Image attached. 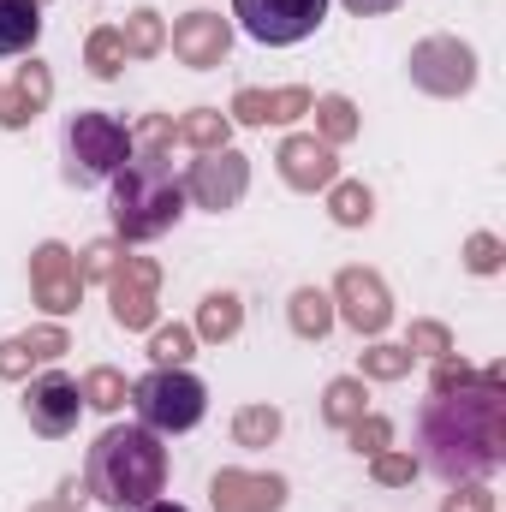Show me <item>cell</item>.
I'll return each mask as SVG.
<instances>
[{
    "instance_id": "obj_1",
    "label": "cell",
    "mask_w": 506,
    "mask_h": 512,
    "mask_svg": "<svg viewBox=\"0 0 506 512\" xmlns=\"http://www.w3.org/2000/svg\"><path fill=\"white\" fill-rule=\"evenodd\" d=\"M417 465L441 483H483L506 465V370L429 393L417 411Z\"/></svg>"
},
{
    "instance_id": "obj_2",
    "label": "cell",
    "mask_w": 506,
    "mask_h": 512,
    "mask_svg": "<svg viewBox=\"0 0 506 512\" xmlns=\"http://www.w3.org/2000/svg\"><path fill=\"white\" fill-rule=\"evenodd\" d=\"M167 489V447L143 423H108L84 453V495L108 512H137Z\"/></svg>"
},
{
    "instance_id": "obj_3",
    "label": "cell",
    "mask_w": 506,
    "mask_h": 512,
    "mask_svg": "<svg viewBox=\"0 0 506 512\" xmlns=\"http://www.w3.org/2000/svg\"><path fill=\"white\" fill-rule=\"evenodd\" d=\"M108 185H114L108 191V215H114V233L126 245H149V239L173 233L179 215H185V185H179L173 161L155 155V149H131L126 167Z\"/></svg>"
},
{
    "instance_id": "obj_4",
    "label": "cell",
    "mask_w": 506,
    "mask_h": 512,
    "mask_svg": "<svg viewBox=\"0 0 506 512\" xmlns=\"http://www.w3.org/2000/svg\"><path fill=\"white\" fill-rule=\"evenodd\" d=\"M131 155V126L126 120H114V114H96V108H84V114H72L66 131H60V173H66V185H78V191H90V185H108L120 167H126Z\"/></svg>"
},
{
    "instance_id": "obj_5",
    "label": "cell",
    "mask_w": 506,
    "mask_h": 512,
    "mask_svg": "<svg viewBox=\"0 0 506 512\" xmlns=\"http://www.w3.org/2000/svg\"><path fill=\"white\" fill-rule=\"evenodd\" d=\"M131 411H137V423L155 429V435H185V429L203 423L209 387L197 382L191 370H149L143 382L131 387Z\"/></svg>"
},
{
    "instance_id": "obj_6",
    "label": "cell",
    "mask_w": 506,
    "mask_h": 512,
    "mask_svg": "<svg viewBox=\"0 0 506 512\" xmlns=\"http://www.w3.org/2000/svg\"><path fill=\"white\" fill-rule=\"evenodd\" d=\"M233 18L262 48H292V42L322 30L328 0H233Z\"/></svg>"
},
{
    "instance_id": "obj_7",
    "label": "cell",
    "mask_w": 506,
    "mask_h": 512,
    "mask_svg": "<svg viewBox=\"0 0 506 512\" xmlns=\"http://www.w3.org/2000/svg\"><path fill=\"white\" fill-rule=\"evenodd\" d=\"M179 185H185V203H197V209H209V215H227V209H239L245 191H251V161L227 143V149L197 155Z\"/></svg>"
},
{
    "instance_id": "obj_8",
    "label": "cell",
    "mask_w": 506,
    "mask_h": 512,
    "mask_svg": "<svg viewBox=\"0 0 506 512\" xmlns=\"http://www.w3.org/2000/svg\"><path fill=\"white\" fill-rule=\"evenodd\" d=\"M405 72H411V84L429 90V96H465V90L477 84V54H471V42H459V36H429V42L411 48Z\"/></svg>"
},
{
    "instance_id": "obj_9",
    "label": "cell",
    "mask_w": 506,
    "mask_h": 512,
    "mask_svg": "<svg viewBox=\"0 0 506 512\" xmlns=\"http://www.w3.org/2000/svg\"><path fill=\"white\" fill-rule=\"evenodd\" d=\"M340 310V322L352 328V334H370L376 340L381 328L393 322V298H387V286H381V274H370V268H340V280H334V292H328Z\"/></svg>"
},
{
    "instance_id": "obj_10",
    "label": "cell",
    "mask_w": 506,
    "mask_h": 512,
    "mask_svg": "<svg viewBox=\"0 0 506 512\" xmlns=\"http://www.w3.org/2000/svg\"><path fill=\"white\" fill-rule=\"evenodd\" d=\"M30 292H36V304H42L48 316H72V310H78L84 274H78V256L66 251L60 239L36 245V256H30Z\"/></svg>"
},
{
    "instance_id": "obj_11",
    "label": "cell",
    "mask_w": 506,
    "mask_h": 512,
    "mask_svg": "<svg viewBox=\"0 0 506 512\" xmlns=\"http://www.w3.org/2000/svg\"><path fill=\"white\" fill-rule=\"evenodd\" d=\"M24 417H30V429H36V435L60 441V435H72V429H78V417H84V393H78L72 376L48 370V376H36V382L24 387Z\"/></svg>"
},
{
    "instance_id": "obj_12",
    "label": "cell",
    "mask_w": 506,
    "mask_h": 512,
    "mask_svg": "<svg viewBox=\"0 0 506 512\" xmlns=\"http://www.w3.org/2000/svg\"><path fill=\"white\" fill-rule=\"evenodd\" d=\"M155 286H161V268H155L149 256L114 262V274H108V304H114V322H120V328H149V322H155Z\"/></svg>"
},
{
    "instance_id": "obj_13",
    "label": "cell",
    "mask_w": 506,
    "mask_h": 512,
    "mask_svg": "<svg viewBox=\"0 0 506 512\" xmlns=\"http://www.w3.org/2000/svg\"><path fill=\"white\" fill-rule=\"evenodd\" d=\"M167 48L179 54V66L209 72V66H221V60H227V48H233V24H227L221 12H185V18L173 24Z\"/></svg>"
},
{
    "instance_id": "obj_14",
    "label": "cell",
    "mask_w": 506,
    "mask_h": 512,
    "mask_svg": "<svg viewBox=\"0 0 506 512\" xmlns=\"http://www.w3.org/2000/svg\"><path fill=\"white\" fill-rule=\"evenodd\" d=\"M209 501H215V512H280L286 507V477H262V471H215Z\"/></svg>"
},
{
    "instance_id": "obj_15",
    "label": "cell",
    "mask_w": 506,
    "mask_h": 512,
    "mask_svg": "<svg viewBox=\"0 0 506 512\" xmlns=\"http://www.w3.org/2000/svg\"><path fill=\"white\" fill-rule=\"evenodd\" d=\"M280 179L292 191H328L340 179V155L322 137H286L280 143Z\"/></svg>"
},
{
    "instance_id": "obj_16",
    "label": "cell",
    "mask_w": 506,
    "mask_h": 512,
    "mask_svg": "<svg viewBox=\"0 0 506 512\" xmlns=\"http://www.w3.org/2000/svg\"><path fill=\"white\" fill-rule=\"evenodd\" d=\"M310 90H239L233 96V120L239 126H280V120H298L310 114Z\"/></svg>"
},
{
    "instance_id": "obj_17",
    "label": "cell",
    "mask_w": 506,
    "mask_h": 512,
    "mask_svg": "<svg viewBox=\"0 0 506 512\" xmlns=\"http://www.w3.org/2000/svg\"><path fill=\"white\" fill-rule=\"evenodd\" d=\"M48 96H54V78H48V66H24L18 78H12V90H0V126L6 131H18V126H30L42 108H48Z\"/></svg>"
},
{
    "instance_id": "obj_18",
    "label": "cell",
    "mask_w": 506,
    "mask_h": 512,
    "mask_svg": "<svg viewBox=\"0 0 506 512\" xmlns=\"http://www.w3.org/2000/svg\"><path fill=\"white\" fill-rule=\"evenodd\" d=\"M66 352H72V340H66L60 328H30V334H18V340H0V376L18 382L30 364H54V358H66Z\"/></svg>"
},
{
    "instance_id": "obj_19",
    "label": "cell",
    "mask_w": 506,
    "mask_h": 512,
    "mask_svg": "<svg viewBox=\"0 0 506 512\" xmlns=\"http://www.w3.org/2000/svg\"><path fill=\"white\" fill-rule=\"evenodd\" d=\"M36 36H42V6L36 0H0V60L30 54Z\"/></svg>"
},
{
    "instance_id": "obj_20",
    "label": "cell",
    "mask_w": 506,
    "mask_h": 512,
    "mask_svg": "<svg viewBox=\"0 0 506 512\" xmlns=\"http://www.w3.org/2000/svg\"><path fill=\"white\" fill-rule=\"evenodd\" d=\"M245 328V304L233 298V292H209L203 298V310H197V340H209V346H221V340H233Z\"/></svg>"
},
{
    "instance_id": "obj_21",
    "label": "cell",
    "mask_w": 506,
    "mask_h": 512,
    "mask_svg": "<svg viewBox=\"0 0 506 512\" xmlns=\"http://www.w3.org/2000/svg\"><path fill=\"white\" fill-rule=\"evenodd\" d=\"M227 137H233V120H227V114H215V108H197V114L173 120V143H191L197 155L227 149Z\"/></svg>"
},
{
    "instance_id": "obj_22",
    "label": "cell",
    "mask_w": 506,
    "mask_h": 512,
    "mask_svg": "<svg viewBox=\"0 0 506 512\" xmlns=\"http://www.w3.org/2000/svg\"><path fill=\"white\" fill-rule=\"evenodd\" d=\"M286 316H292V334H298V340H322V334L334 328V298L316 292V286H298Z\"/></svg>"
},
{
    "instance_id": "obj_23",
    "label": "cell",
    "mask_w": 506,
    "mask_h": 512,
    "mask_svg": "<svg viewBox=\"0 0 506 512\" xmlns=\"http://www.w3.org/2000/svg\"><path fill=\"white\" fill-rule=\"evenodd\" d=\"M364 411H370L364 376H340V382H328V393H322V417H328L334 429H352Z\"/></svg>"
},
{
    "instance_id": "obj_24",
    "label": "cell",
    "mask_w": 506,
    "mask_h": 512,
    "mask_svg": "<svg viewBox=\"0 0 506 512\" xmlns=\"http://www.w3.org/2000/svg\"><path fill=\"white\" fill-rule=\"evenodd\" d=\"M328 215H334L340 227H370L376 197H370L358 179H334V185H328Z\"/></svg>"
},
{
    "instance_id": "obj_25",
    "label": "cell",
    "mask_w": 506,
    "mask_h": 512,
    "mask_svg": "<svg viewBox=\"0 0 506 512\" xmlns=\"http://www.w3.org/2000/svg\"><path fill=\"white\" fill-rule=\"evenodd\" d=\"M120 42H126V60H149V54L167 48V30H161V18L149 6H137L126 18V30H120Z\"/></svg>"
},
{
    "instance_id": "obj_26",
    "label": "cell",
    "mask_w": 506,
    "mask_h": 512,
    "mask_svg": "<svg viewBox=\"0 0 506 512\" xmlns=\"http://www.w3.org/2000/svg\"><path fill=\"white\" fill-rule=\"evenodd\" d=\"M191 352H197V334H191L185 322H173V328H155V340H149V358H155V370H185V364H191Z\"/></svg>"
},
{
    "instance_id": "obj_27",
    "label": "cell",
    "mask_w": 506,
    "mask_h": 512,
    "mask_svg": "<svg viewBox=\"0 0 506 512\" xmlns=\"http://www.w3.org/2000/svg\"><path fill=\"white\" fill-rule=\"evenodd\" d=\"M316 126H322V143H352L358 137V108L346 96H316Z\"/></svg>"
},
{
    "instance_id": "obj_28",
    "label": "cell",
    "mask_w": 506,
    "mask_h": 512,
    "mask_svg": "<svg viewBox=\"0 0 506 512\" xmlns=\"http://www.w3.org/2000/svg\"><path fill=\"white\" fill-rule=\"evenodd\" d=\"M280 435V411L274 405H245L239 417H233V441L239 447H268Z\"/></svg>"
},
{
    "instance_id": "obj_29",
    "label": "cell",
    "mask_w": 506,
    "mask_h": 512,
    "mask_svg": "<svg viewBox=\"0 0 506 512\" xmlns=\"http://www.w3.org/2000/svg\"><path fill=\"white\" fill-rule=\"evenodd\" d=\"M78 393H84L90 411H120V405H126V376H120V370H90Z\"/></svg>"
},
{
    "instance_id": "obj_30",
    "label": "cell",
    "mask_w": 506,
    "mask_h": 512,
    "mask_svg": "<svg viewBox=\"0 0 506 512\" xmlns=\"http://www.w3.org/2000/svg\"><path fill=\"white\" fill-rule=\"evenodd\" d=\"M84 60H90L96 78H120V66H126V42H120V30H96L90 48H84Z\"/></svg>"
},
{
    "instance_id": "obj_31",
    "label": "cell",
    "mask_w": 506,
    "mask_h": 512,
    "mask_svg": "<svg viewBox=\"0 0 506 512\" xmlns=\"http://www.w3.org/2000/svg\"><path fill=\"white\" fill-rule=\"evenodd\" d=\"M411 358L417 352H405V346H370L364 352V376L370 382H405L411 376Z\"/></svg>"
},
{
    "instance_id": "obj_32",
    "label": "cell",
    "mask_w": 506,
    "mask_h": 512,
    "mask_svg": "<svg viewBox=\"0 0 506 512\" xmlns=\"http://www.w3.org/2000/svg\"><path fill=\"white\" fill-rule=\"evenodd\" d=\"M501 262H506V245L495 233H471V245H465V268L471 274H501Z\"/></svg>"
},
{
    "instance_id": "obj_33",
    "label": "cell",
    "mask_w": 506,
    "mask_h": 512,
    "mask_svg": "<svg viewBox=\"0 0 506 512\" xmlns=\"http://www.w3.org/2000/svg\"><path fill=\"white\" fill-rule=\"evenodd\" d=\"M405 352H423V358H453V334H447L441 322H411Z\"/></svg>"
},
{
    "instance_id": "obj_34",
    "label": "cell",
    "mask_w": 506,
    "mask_h": 512,
    "mask_svg": "<svg viewBox=\"0 0 506 512\" xmlns=\"http://www.w3.org/2000/svg\"><path fill=\"white\" fill-rule=\"evenodd\" d=\"M346 435H352V447H358V453H370V459H376V453H387V441H393V423L364 411V417H358Z\"/></svg>"
},
{
    "instance_id": "obj_35",
    "label": "cell",
    "mask_w": 506,
    "mask_h": 512,
    "mask_svg": "<svg viewBox=\"0 0 506 512\" xmlns=\"http://www.w3.org/2000/svg\"><path fill=\"white\" fill-rule=\"evenodd\" d=\"M370 471H376L381 489H405V483L417 477V459H411V453H376V465H370Z\"/></svg>"
},
{
    "instance_id": "obj_36",
    "label": "cell",
    "mask_w": 506,
    "mask_h": 512,
    "mask_svg": "<svg viewBox=\"0 0 506 512\" xmlns=\"http://www.w3.org/2000/svg\"><path fill=\"white\" fill-rule=\"evenodd\" d=\"M441 512H495V495L483 483H453V495L441 501Z\"/></svg>"
},
{
    "instance_id": "obj_37",
    "label": "cell",
    "mask_w": 506,
    "mask_h": 512,
    "mask_svg": "<svg viewBox=\"0 0 506 512\" xmlns=\"http://www.w3.org/2000/svg\"><path fill=\"white\" fill-rule=\"evenodd\" d=\"M471 376H477L471 364H453V358H435V376H429V393H447V387L471 382Z\"/></svg>"
},
{
    "instance_id": "obj_38",
    "label": "cell",
    "mask_w": 506,
    "mask_h": 512,
    "mask_svg": "<svg viewBox=\"0 0 506 512\" xmlns=\"http://www.w3.org/2000/svg\"><path fill=\"white\" fill-rule=\"evenodd\" d=\"M78 274L108 280V274H114V245H108V239H102V245H90V251H84V262H78Z\"/></svg>"
},
{
    "instance_id": "obj_39",
    "label": "cell",
    "mask_w": 506,
    "mask_h": 512,
    "mask_svg": "<svg viewBox=\"0 0 506 512\" xmlns=\"http://www.w3.org/2000/svg\"><path fill=\"white\" fill-rule=\"evenodd\" d=\"M346 12H358V18H381V12H393V6H405V0H340Z\"/></svg>"
},
{
    "instance_id": "obj_40",
    "label": "cell",
    "mask_w": 506,
    "mask_h": 512,
    "mask_svg": "<svg viewBox=\"0 0 506 512\" xmlns=\"http://www.w3.org/2000/svg\"><path fill=\"white\" fill-rule=\"evenodd\" d=\"M30 512H78V495H60V501H42V507H30Z\"/></svg>"
},
{
    "instance_id": "obj_41",
    "label": "cell",
    "mask_w": 506,
    "mask_h": 512,
    "mask_svg": "<svg viewBox=\"0 0 506 512\" xmlns=\"http://www.w3.org/2000/svg\"><path fill=\"white\" fill-rule=\"evenodd\" d=\"M137 512H185V507H173V501H149V507H137Z\"/></svg>"
},
{
    "instance_id": "obj_42",
    "label": "cell",
    "mask_w": 506,
    "mask_h": 512,
    "mask_svg": "<svg viewBox=\"0 0 506 512\" xmlns=\"http://www.w3.org/2000/svg\"><path fill=\"white\" fill-rule=\"evenodd\" d=\"M36 6H48V0H36Z\"/></svg>"
}]
</instances>
